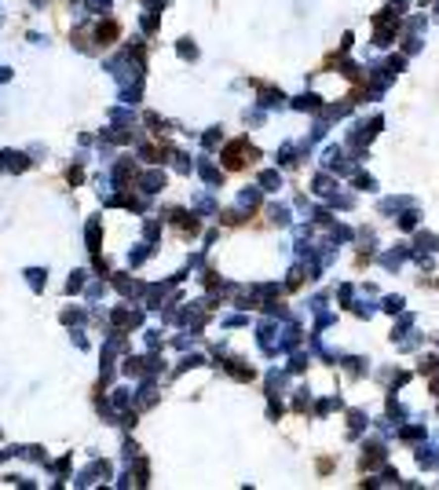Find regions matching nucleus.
Instances as JSON below:
<instances>
[{
    "label": "nucleus",
    "mask_w": 439,
    "mask_h": 490,
    "mask_svg": "<svg viewBox=\"0 0 439 490\" xmlns=\"http://www.w3.org/2000/svg\"><path fill=\"white\" fill-rule=\"evenodd\" d=\"M385 457H388L385 442H366V446H362V468H377Z\"/></svg>",
    "instance_id": "obj_1"
},
{
    "label": "nucleus",
    "mask_w": 439,
    "mask_h": 490,
    "mask_svg": "<svg viewBox=\"0 0 439 490\" xmlns=\"http://www.w3.org/2000/svg\"><path fill=\"white\" fill-rule=\"evenodd\" d=\"M311 191L319 194V197H333V194H337V180H333L330 172H319V176H315V183H311Z\"/></svg>",
    "instance_id": "obj_2"
},
{
    "label": "nucleus",
    "mask_w": 439,
    "mask_h": 490,
    "mask_svg": "<svg viewBox=\"0 0 439 490\" xmlns=\"http://www.w3.org/2000/svg\"><path fill=\"white\" fill-rule=\"evenodd\" d=\"M417 465H421V468H439V450L421 442V446H417Z\"/></svg>",
    "instance_id": "obj_3"
},
{
    "label": "nucleus",
    "mask_w": 439,
    "mask_h": 490,
    "mask_svg": "<svg viewBox=\"0 0 439 490\" xmlns=\"http://www.w3.org/2000/svg\"><path fill=\"white\" fill-rule=\"evenodd\" d=\"M406 256H410V249H391V252H385V256H381V263H385L388 271H399Z\"/></svg>",
    "instance_id": "obj_4"
},
{
    "label": "nucleus",
    "mask_w": 439,
    "mask_h": 490,
    "mask_svg": "<svg viewBox=\"0 0 439 490\" xmlns=\"http://www.w3.org/2000/svg\"><path fill=\"white\" fill-rule=\"evenodd\" d=\"M231 370V377H238V381H253V366H245L242 359H231V362H223Z\"/></svg>",
    "instance_id": "obj_5"
},
{
    "label": "nucleus",
    "mask_w": 439,
    "mask_h": 490,
    "mask_svg": "<svg viewBox=\"0 0 439 490\" xmlns=\"http://www.w3.org/2000/svg\"><path fill=\"white\" fill-rule=\"evenodd\" d=\"M282 102H286V92H275V88H264V92H260V106L271 110V106H282Z\"/></svg>",
    "instance_id": "obj_6"
},
{
    "label": "nucleus",
    "mask_w": 439,
    "mask_h": 490,
    "mask_svg": "<svg viewBox=\"0 0 439 490\" xmlns=\"http://www.w3.org/2000/svg\"><path fill=\"white\" fill-rule=\"evenodd\" d=\"M267 216H271V223H278V227H289V209L286 205H267Z\"/></svg>",
    "instance_id": "obj_7"
},
{
    "label": "nucleus",
    "mask_w": 439,
    "mask_h": 490,
    "mask_svg": "<svg viewBox=\"0 0 439 490\" xmlns=\"http://www.w3.org/2000/svg\"><path fill=\"white\" fill-rule=\"evenodd\" d=\"M201 176H205V183H209V187H220L223 183V172H220L216 165H209V161H201Z\"/></svg>",
    "instance_id": "obj_8"
},
{
    "label": "nucleus",
    "mask_w": 439,
    "mask_h": 490,
    "mask_svg": "<svg viewBox=\"0 0 439 490\" xmlns=\"http://www.w3.org/2000/svg\"><path fill=\"white\" fill-rule=\"evenodd\" d=\"M282 187V176L271 168V172H260V191H278Z\"/></svg>",
    "instance_id": "obj_9"
},
{
    "label": "nucleus",
    "mask_w": 439,
    "mask_h": 490,
    "mask_svg": "<svg viewBox=\"0 0 439 490\" xmlns=\"http://www.w3.org/2000/svg\"><path fill=\"white\" fill-rule=\"evenodd\" d=\"M238 201L245 205V209H256V205H260V187H249V191H242Z\"/></svg>",
    "instance_id": "obj_10"
},
{
    "label": "nucleus",
    "mask_w": 439,
    "mask_h": 490,
    "mask_svg": "<svg viewBox=\"0 0 439 490\" xmlns=\"http://www.w3.org/2000/svg\"><path fill=\"white\" fill-rule=\"evenodd\" d=\"M161 187H165V176H161V172L143 176V191H150V194H154V191H161Z\"/></svg>",
    "instance_id": "obj_11"
},
{
    "label": "nucleus",
    "mask_w": 439,
    "mask_h": 490,
    "mask_svg": "<svg viewBox=\"0 0 439 490\" xmlns=\"http://www.w3.org/2000/svg\"><path fill=\"white\" fill-rule=\"evenodd\" d=\"M348 417H351V439H355L362 428H366V413H362V410H351Z\"/></svg>",
    "instance_id": "obj_12"
},
{
    "label": "nucleus",
    "mask_w": 439,
    "mask_h": 490,
    "mask_svg": "<svg viewBox=\"0 0 439 490\" xmlns=\"http://www.w3.org/2000/svg\"><path fill=\"white\" fill-rule=\"evenodd\" d=\"M293 106L296 110H319L322 102H319V96H300V99H293Z\"/></svg>",
    "instance_id": "obj_13"
},
{
    "label": "nucleus",
    "mask_w": 439,
    "mask_h": 490,
    "mask_svg": "<svg viewBox=\"0 0 439 490\" xmlns=\"http://www.w3.org/2000/svg\"><path fill=\"white\" fill-rule=\"evenodd\" d=\"M425 436V425H406L403 432H399V439H406V442H414V439H421Z\"/></svg>",
    "instance_id": "obj_14"
},
{
    "label": "nucleus",
    "mask_w": 439,
    "mask_h": 490,
    "mask_svg": "<svg viewBox=\"0 0 439 490\" xmlns=\"http://www.w3.org/2000/svg\"><path fill=\"white\" fill-rule=\"evenodd\" d=\"M399 227H403V231H410V227H417V212H414V209H406L403 216H399Z\"/></svg>",
    "instance_id": "obj_15"
},
{
    "label": "nucleus",
    "mask_w": 439,
    "mask_h": 490,
    "mask_svg": "<svg viewBox=\"0 0 439 490\" xmlns=\"http://www.w3.org/2000/svg\"><path fill=\"white\" fill-rule=\"evenodd\" d=\"M417 245H425V249H439V238H436V234H425V231H421V234H417Z\"/></svg>",
    "instance_id": "obj_16"
},
{
    "label": "nucleus",
    "mask_w": 439,
    "mask_h": 490,
    "mask_svg": "<svg viewBox=\"0 0 439 490\" xmlns=\"http://www.w3.org/2000/svg\"><path fill=\"white\" fill-rule=\"evenodd\" d=\"M355 187H359V191H377V183H373V176H355Z\"/></svg>",
    "instance_id": "obj_17"
},
{
    "label": "nucleus",
    "mask_w": 439,
    "mask_h": 490,
    "mask_svg": "<svg viewBox=\"0 0 439 490\" xmlns=\"http://www.w3.org/2000/svg\"><path fill=\"white\" fill-rule=\"evenodd\" d=\"M385 311L399 315V311H403V296H388V300H385Z\"/></svg>",
    "instance_id": "obj_18"
},
{
    "label": "nucleus",
    "mask_w": 439,
    "mask_h": 490,
    "mask_svg": "<svg viewBox=\"0 0 439 490\" xmlns=\"http://www.w3.org/2000/svg\"><path fill=\"white\" fill-rule=\"evenodd\" d=\"M406 30H410V33H417V30H425V18H421V15H414V18H410V22H406Z\"/></svg>",
    "instance_id": "obj_19"
},
{
    "label": "nucleus",
    "mask_w": 439,
    "mask_h": 490,
    "mask_svg": "<svg viewBox=\"0 0 439 490\" xmlns=\"http://www.w3.org/2000/svg\"><path fill=\"white\" fill-rule=\"evenodd\" d=\"M180 55H183V59H194V55H198V48H194V44H187V41H183V44H180Z\"/></svg>",
    "instance_id": "obj_20"
},
{
    "label": "nucleus",
    "mask_w": 439,
    "mask_h": 490,
    "mask_svg": "<svg viewBox=\"0 0 439 490\" xmlns=\"http://www.w3.org/2000/svg\"><path fill=\"white\" fill-rule=\"evenodd\" d=\"M220 139H223V132H216V128H212V132H209V136H205V147H216V143H220Z\"/></svg>",
    "instance_id": "obj_21"
},
{
    "label": "nucleus",
    "mask_w": 439,
    "mask_h": 490,
    "mask_svg": "<svg viewBox=\"0 0 439 490\" xmlns=\"http://www.w3.org/2000/svg\"><path fill=\"white\" fill-rule=\"evenodd\" d=\"M381 483H399V472L395 468H385V479H381Z\"/></svg>",
    "instance_id": "obj_22"
}]
</instances>
